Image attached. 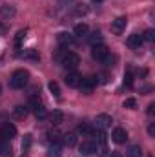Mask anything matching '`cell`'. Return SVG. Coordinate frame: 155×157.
<instances>
[{"instance_id": "obj_1", "label": "cell", "mask_w": 155, "mask_h": 157, "mask_svg": "<svg viewBox=\"0 0 155 157\" xmlns=\"http://www.w3.org/2000/svg\"><path fill=\"white\" fill-rule=\"evenodd\" d=\"M28 82H29V71L28 70H17L9 78V86L13 90H22Z\"/></svg>"}, {"instance_id": "obj_2", "label": "cell", "mask_w": 155, "mask_h": 157, "mask_svg": "<svg viewBox=\"0 0 155 157\" xmlns=\"http://www.w3.org/2000/svg\"><path fill=\"white\" fill-rule=\"evenodd\" d=\"M60 62H62V66H64L66 70H75L78 64H80V57H78L77 53H73V51H66V53L62 55Z\"/></svg>"}, {"instance_id": "obj_3", "label": "cell", "mask_w": 155, "mask_h": 157, "mask_svg": "<svg viewBox=\"0 0 155 157\" xmlns=\"http://www.w3.org/2000/svg\"><path fill=\"white\" fill-rule=\"evenodd\" d=\"M91 55H93V59H95V60L106 62V60H108V57H110V49H108V46H106V44H97V46H93Z\"/></svg>"}, {"instance_id": "obj_4", "label": "cell", "mask_w": 155, "mask_h": 157, "mask_svg": "<svg viewBox=\"0 0 155 157\" xmlns=\"http://www.w3.org/2000/svg\"><path fill=\"white\" fill-rule=\"evenodd\" d=\"M15 135H17V126H15V124L4 122V124L0 126V137H2L4 141H11Z\"/></svg>"}, {"instance_id": "obj_5", "label": "cell", "mask_w": 155, "mask_h": 157, "mask_svg": "<svg viewBox=\"0 0 155 157\" xmlns=\"http://www.w3.org/2000/svg\"><path fill=\"white\" fill-rule=\"evenodd\" d=\"M112 122H113V119L110 117V115L100 113V115H97V119H95V128L104 132L106 128H110V126H112Z\"/></svg>"}, {"instance_id": "obj_6", "label": "cell", "mask_w": 155, "mask_h": 157, "mask_svg": "<svg viewBox=\"0 0 155 157\" xmlns=\"http://www.w3.org/2000/svg\"><path fill=\"white\" fill-rule=\"evenodd\" d=\"M80 154L82 155H91V154H95V152H99V146H97V143L95 141H84L82 144H80Z\"/></svg>"}, {"instance_id": "obj_7", "label": "cell", "mask_w": 155, "mask_h": 157, "mask_svg": "<svg viewBox=\"0 0 155 157\" xmlns=\"http://www.w3.org/2000/svg\"><path fill=\"white\" fill-rule=\"evenodd\" d=\"M126 24H128V18L126 17H119L112 22V31L115 35H122V31L126 29Z\"/></svg>"}, {"instance_id": "obj_8", "label": "cell", "mask_w": 155, "mask_h": 157, "mask_svg": "<svg viewBox=\"0 0 155 157\" xmlns=\"http://www.w3.org/2000/svg\"><path fill=\"white\" fill-rule=\"evenodd\" d=\"M95 86H97V77H86V78H82L80 84H78V88H80L84 93H89Z\"/></svg>"}, {"instance_id": "obj_9", "label": "cell", "mask_w": 155, "mask_h": 157, "mask_svg": "<svg viewBox=\"0 0 155 157\" xmlns=\"http://www.w3.org/2000/svg\"><path fill=\"white\" fill-rule=\"evenodd\" d=\"M112 139H113V143H117V144H124L128 141V132L124 128H115L113 133H112Z\"/></svg>"}, {"instance_id": "obj_10", "label": "cell", "mask_w": 155, "mask_h": 157, "mask_svg": "<svg viewBox=\"0 0 155 157\" xmlns=\"http://www.w3.org/2000/svg\"><path fill=\"white\" fill-rule=\"evenodd\" d=\"M126 44H128L131 49H139V48L144 44V39H142V35H139V33H133V35H130V37H128Z\"/></svg>"}, {"instance_id": "obj_11", "label": "cell", "mask_w": 155, "mask_h": 157, "mask_svg": "<svg viewBox=\"0 0 155 157\" xmlns=\"http://www.w3.org/2000/svg\"><path fill=\"white\" fill-rule=\"evenodd\" d=\"M57 42H59L62 48H70V46H73L75 37L70 35V33H59V35H57Z\"/></svg>"}, {"instance_id": "obj_12", "label": "cell", "mask_w": 155, "mask_h": 157, "mask_svg": "<svg viewBox=\"0 0 155 157\" xmlns=\"http://www.w3.org/2000/svg\"><path fill=\"white\" fill-rule=\"evenodd\" d=\"M89 35V28H88V24H84V22H80L75 26V29H73V37H78V39H86Z\"/></svg>"}, {"instance_id": "obj_13", "label": "cell", "mask_w": 155, "mask_h": 157, "mask_svg": "<svg viewBox=\"0 0 155 157\" xmlns=\"http://www.w3.org/2000/svg\"><path fill=\"white\" fill-rule=\"evenodd\" d=\"M66 84L70 86V88H78V84H80V80H82V77L78 75L77 71H71V73H68L66 75Z\"/></svg>"}, {"instance_id": "obj_14", "label": "cell", "mask_w": 155, "mask_h": 157, "mask_svg": "<svg viewBox=\"0 0 155 157\" xmlns=\"http://www.w3.org/2000/svg\"><path fill=\"white\" fill-rule=\"evenodd\" d=\"M78 133H82L86 137H93V135H97V128L91 126V124H88V122H82L78 126Z\"/></svg>"}, {"instance_id": "obj_15", "label": "cell", "mask_w": 155, "mask_h": 157, "mask_svg": "<svg viewBox=\"0 0 155 157\" xmlns=\"http://www.w3.org/2000/svg\"><path fill=\"white\" fill-rule=\"evenodd\" d=\"M15 13H17V9H15V6H11V4H6V6L0 7V15H2V18H13Z\"/></svg>"}, {"instance_id": "obj_16", "label": "cell", "mask_w": 155, "mask_h": 157, "mask_svg": "<svg viewBox=\"0 0 155 157\" xmlns=\"http://www.w3.org/2000/svg\"><path fill=\"white\" fill-rule=\"evenodd\" d=\"M62 144L68 146V148H73V146L77 144V135L71 133V132H70V133H64V135H62Z\"/></svg>"}, {"instance_id": "obj_17", "label": "cell", "mask_w": 155, "mask_h": 157, "mask_svg": "<svg viewBox=\"0 0 155 157\" xmlns=\"http://www.w3.org/2000/svg\"><path fill=\"white\" fill-rule=\"evenodd\" d=\"M0 155L2 157H13V150L9 146V141H4L0 137Z\"/></svg>"}, {"instance_id": "obj_18", "label": "cell", "mask_w": 155, "mask_h": 157, "mask_svg": "<svg viewBox=\"0 0 155 157\" xmlns=\"http://www.w3.org/2000/svg\"><path fill=\"white\" fill-rule=\"evenodd\" d=\"M49 121H51V124H60V122L64 121V113H62L60 110H53V112L49 113Z\"/></svg>"}, {"instance_id": "obj_19", "label": "cell", "mask_w": 155, "mask_h": 157, "mask_svg": "<svg viewBox=\"0 0 155 157\" xmlns=\"http://www.w3.org/2000/svg\"><path fill=\"white\" fill-rule=\"evenodd\" d=\"M28 113H29V108H28V106H17V108L13 110V115H15L17 119L28 117Z\"/></svg>"}, {"instance_id": "obj_20", "label": "cell", "mask_w": 155, "mask_h": 157, "mask_svg": "<svg viewBox=\"0 0 155 157\" xmlns=\"http://www.w3.org/2000/svg\"><path fill=\"white\" fill-rule=\"evenodd\" d=\"M88 40H89V44H91V46L102 44V35H100V31H93L91 35H88Z\"/></svg>"}, {"instance_id": "obj_21", "label": "cell", "mask_w": 155, "mask_h": 157, "mask_svg": "<svg viewBox=\"0 0 155 157\" xmlns=\"http://www.w3.org/2000/svg\"><path fill=\"white\" fill-rule=\"evenodd\" d=\"M39 106H42V101H40V97H39V95H31V97H29V106H28V108L35 112Z\"/></svg>"}, {"instance_id": "obj_22", "label": "cell", "mask_w": 155, "mask_h": 157, "mask_svg": "<svg viewBox=\"0 0 155 157\" xmlns=\"http://www.w3.org/2000/svg\"><path fill=\"white\" fill-rule=\"evenodd\" d=\"M22 57H24L26 60H39L40 59V55L35 51V49H26V51L22 53Z\"/></svg>"}, {"instance_id": "obj_23", "label": "cell", "mask_w": 155, "mask_h": 157, "mask_svg": "<svg viewBox=\"0 0 155 157\" xmlns=\"http://www.w3.org/2000/svg\"><path fill=\"white\" fill-rule=\"evenodd\" d=\"M26 33H28V29H20L17 33V37H15V48H22V42L26 39Z\"/></svg>"}, {"instance_id": "obj_24", "label": "cell", "mask_w": 155, "mask_h": 157, "mask_svg": "<svg viewBox=\"0 0 155 157\" xmlns=\"http://www.w3.org/2000/svg\"><path fill=\"white\" fill-rule=\"evenodd\" d=\"M128 155H130V157H142V148H141L139 144H133V146L130 148Z\"/></svg>"}, {"instance_id": "obj_25", "label": "cell", "mask_w": 155, "mask_h": 157, "mask_svg": "<svg viewBox=\"0 0 155 157\" xmlns=\"http://www.w3.org/2000/svg\"><path fill=\"white\" fill-rule=\"evenodd\" d=\"M47 86H49V91H51V93H53L57 99H60V88H59V84H57L55 80H51Z\"/></svg>"}, {"instance_id": "obj_26", "label": "cell", "mask_w": 155, "mask_h": 157, "mask_svg": "<svg viewBox=\"0 0 155 157\" xmlns=\"http://www.w3.org/2000/svg\"><path fill=\"white\" fill-rule=\"evenodd\" d=\"M35 117H37V119H46V117H47V112H46L44 104H42V106H39V108L35 110Z\"/></svg>"}, {"instance_id": "obj_27", "label": "cell", "mask_w": 155, "mask_h": 157, "mask_svg": "<svg viewBox=\"0 0 155 157\" xmlns=\"http://www.w3.org/2000/svg\"><path fill=\"white\" fill-rule=\"evenodd\" d=\"M142 39L148 40V42H153V40H155V31L152 29V28H150V29H146V31H144V35H142Z\"/></svg>"}, {"instance_id": "obj_28", "label": "cell", "mask_w": 155, "mask_h": 157, "mask_svg": "<svg viewBox=\"0 0 155 157\" xmlns=\"http://www.w3.org/2000/svg\"><path fill=\"white\" fill-rule=\"evenodd\" d=\"M135 106H137L135 99H126V101H124V108H128V110H135Z\"/></svg>"}, {"instance_id": "obj_29", "label": "cell", "mask_w": 155, "mask_h": 157, "mask_svg": "<svg viewBox=\"0 0 155 157\" xmlns=\"http://www.w3.org/2000/svg\"><path fill=\"white\" fill-rule=\"evenodd\" d=\"M75 13H77V15H86V13H88L86 4H78L77 7H75Z\"/></svg>"}, {"instance_id": "obj_30", "label": "cell", "mask_w": 155, "mask_h": 157, "mask_svg": "<svg viewBox=\"0 0 155 157\" xmlns=\"http://www.w3.org/2000/svg\"><path fill=\"white\" fill-rule=\"evenodd\" d=\"M47 137H49L51 143H59V137H60V135H59L55 130H51V132H47Z\"/></svg>"}, {"instance_id": "obj_31", "label": "cell", "mask_w": 155, "mask_h": 157, "mask_svg": "<svg viewBox=\"0 0 155 157\" xmlns=\"http://www.w3.org/2000/svg\"><path fill=\"white\" fill-rule=\"evenodd\" d=\"M148 133H150L152 137H155V122H150V126H148Z\"/></svg>"}, {"instance_id": "obj_32", "label": "cell", "mask_w": 155, "mask_h": 157, "mask_svg": "<svg viewBox=\"0 0 155 157\" xmlns=\"http://www.w3.org/2000/svg\"><path fill=\"white\" fill-rule=\"evenodd\" d=\"M124 84H126V86H131V73H126V77H124Z\"/></svg>"}, {"instance_id": "obj_33", "label": "cell", "mask_w": 155, "mask_h": 157, "mask_svg": "<svg viewBox=\"0 0 155 157\" xmlns=\"http://www.w3.org/2000/svg\"><path fill=\"white\" fill-rule=\"evenodd\" d=\"M153 112H155V102H152V104L148 106V113H150V115H153Z\"/></svg>"}, {"instance_id": "obj_34", "label": "cell", "mask_w": 155, "mask_h": 157, "mask_svg": "<svg viewBox=\"0 0 155 157\" xmlns=\"http://www.w3.org/2000/svg\"><path fill=\"white\" fill-rule=\"evenodd\" d=\"M110 157H122V154H120V152H112V155Z\"/></svg>"}, {"instance_id": "obj_35", "label": "cell", "mask_w": 155, "mask_h": 157, "mask_svg": "<svg viewBox=\"0 0 155 157\" xmlns=\"http://www.w3.org/2000/svg\"><path fill=\"white\" fill-rule=\"evenodd\" d=\"M62 2H71V0H62Z\"/></svg>"}, {"instance_id": "obj_36", "label": "cell", "mask_w": 155, "mask_h": 157, "mask_svg": "<svg viewBox=\"0 0 155 157\" xmlns=\"http://www.w3.org/2000/svg\"><path fill=\"white\" fill-rule=\"evenodd\" d=\"M93 2H102V0H93Z\"/></svg>"}, {"instance_id": "obj_37", "label": "cell", "mask_w": 155, "mask_h": 157, "mask_svg": "<svg viewBox=\"0 0 155 157\" xmlns=\"http://www.w3.org/2000/svg\"><path fill=\"white\" fill-rule=\"evenodd\" d=\"M0 91H2V86H0Z\"/></svg>"}]
</instances>
